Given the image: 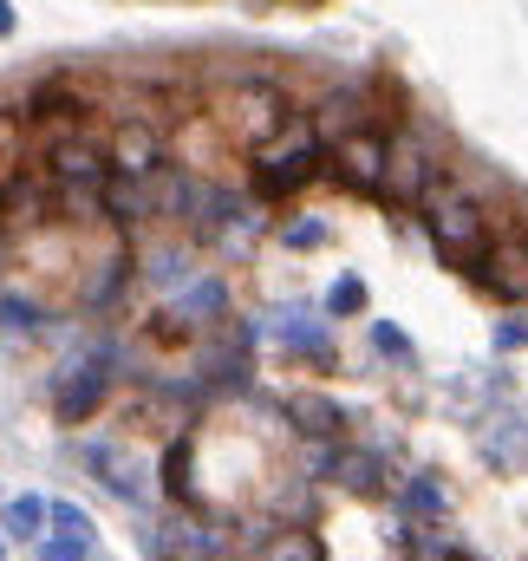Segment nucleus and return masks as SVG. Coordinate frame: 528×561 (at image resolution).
Here are the masks:
<instances>
[{"instance_id": "10", "label": "nucleus", "mask_w": 528, "mask_h": 561, "mask_svg": "<svg viewBox=\"0 0 528 561\" xmlns=\"http://www.w3.org/2000/svg\"><path fill=\"white\" fill-rule=\"evenodd\" d=\"M79 463L99 470V483H105L118 503H144V477H137V463L118 444H79Z\"/></svg>"}, {"instance_id": "2", "label": "nucleus", "mask_w": 528, "mask_h": 561, "mask_svg": "<svg viewBox=\"0 0 528 561\" xmlns=\"http://www.w3.org/2000/svg\"><path fill=\"white\" fill-rule=\"evenodd\" d=\"M287 118H294V105H287V92H280L274 79H242V85L209 112V125L222 131V144H236V150H262Z\"/></svg>"}, {"instance_id": "7", "label": "nucleus", "mask_w": 528, "mask_h": 561, "mask_svg": "<svg viewBox=\"0 0 528 561\" xmlns=\"http://www.w3.org/2000/svg\"><path fill=\"white\" fill-rule=\"evenodd\" d=\"M150 216H163V209H157V176L112 170V176H105V222H112V229H137V222H150Z\"/></svg>"}, {"instance_id": "13", "label": "nucleus", "mask_w": 528, "mask_h": 561, "mask_svg": "<svg viewBox=\"0 0 528 561\" xmlns=\"http://www.w3.org/2000/svg\"><path fill=\"white\" fill-rule=\"evenodd\" d=\"M313 176H320V163H249V183H255V196H267V203L307 190Z\"/></svg>"}, {"instance_id": "14", "label": "nucleus", "mask_w": 528, "mask_h": 561, "mask_svg": "<svg viewBox=\"0 0 528 561\" xmlns=\"http://www.w3.org/2000/svg\"><path fill=\"white\" fill-rule=\"evenodd\" d=\"M46 523H53V503H39V496H7V503H0V529L20 536V542L39 536Z\"/></svg>"}, {"instance_id": "3", "label": "nucleus", "mask_w": 528, "mask_h": 561, "mask_svg": "<svg viewBox=\"0 0 528 561\" xmlns=\"http://www.w3.org/2000/svg\"><path fill=\"white\" fill-rule=\"evenodd\" d=\"M437 150L417 138V131H398L392 138V157H386V190H379V203H392V209H424L431 203V190H437Z\"/></svg>"}, {"instance_id": "21", "label": "nucleus", "mask_w": 528, "mask_h": 561, "mask_svg": "<svg viewBox=\"0 0 528 561\" xmlns=\"http://www.w3.org/2000/svg\"><path fill=\"white\" fill-rule=\"evenodd\" d=\"M53 529H59V536H79V542H92V516H85L79 503H53Z\"/></svg>"}, {"instance_id": "18", "label": "nucleus", "mask_w": 528, "mask_h": 561, "mask_svg": "<svg viewBox=\"0 0 528 561\" xmlns=\"http://www.w3.org/2000/svg\"><path fill=\"white\" fill-rule=\"evenodd\" d=\"M326 313H333V320L366 313V280H359V275H340L333 287H326Z\"/></svg>"}, {"instance_id": "8", "label": "nucleus", "mask_w": 528, "mask_h": 561, "mask_svg": "<svg viewBox=\"0 0 528 561\" xmlns=\"http://www.w3.org/2000/svg\"><path fill=\"white\" fill-rule=\"evenodd\" d=\"M170 157H163V131L150 118H125L112 131V170H131V176H157Z\"/></svg>"}, {"instance_id": "27", "label": "nucleus", "mask_w": 528, "mask_h": 561, "mask_svg": "<svg viewBox=\"0 0 528 561\" xmlns=\"http://www.w3.org/2000/svg\"><path fill=\"white\" fill-rule=\"evenodd\" d=\"M0 556H7V542H0Z\"/></svg>"}, {"instance_id": "11", "label": "nucleus", "mask_w": 528, "mask_h": 561, "mask_svg": "<svg viewBox=\"0 0 528 561\" xmlns=\"http://www.w3.org/2000/svg\"><path fill=\"white\" fill-rule=\"evenodd\" d=\"M333 483L353 490V496H386V457H379V450L340 444V450H333Z\"/></svg>"}, {"instance_id": "15", "label": "nucleus", "mask_w": 528, "mask_h": 561, "mask_svg": "<svg viewBox=\"0 0 528 561\" xmlns=\"http://www.w3.org/2000/svg\"><path fill=\"white\" fill-rule=\"evenodd\" d=\"M39 320H46V307H39L33 294L0 287V333H39Z\"/></svg>"}, {"instance_id": "19", "label": "nucleus", "mask_w": 528, "mask_h": 561, "mask_svg": "<svg viewBox=\"0 0 528 561\" xmlns=\"http://www.w3.org/2000/svg\"><path fill=\"white\" fill-rule=\"evenodd\" d=\"M372 346L386 359H398V366H417V346L404 340V327H392V320H372Z\"/></svg>"}, {"instance_id": "16", "label": "nucleus", "mask_w": 528, "mask_h": 561, "mask_svg": "<svg viewBox=\"0 0 528 561\" xmlns=\"http://www.w3.org/2000/svg\"><path fill=\"white\" fill-rule=\"evenodd\" d=\"M262 561H326V556H320L313 529H300V523H294V529H274V536H267Z\"/></svg>"}, {"instance_id": "17", "label": "nucleus", "mask_w": 528, "mask_h": 561, "mask_svg": "<svg viewBox=\"0 0 528 561\" xmlns=\"http://www.w3.org/2000/svg\"><path fill=\"white\" fill-rule=\"evenodd\" d=\"M190 457H196L190 437H170V444H163V490H170L176 503L190 496Z\"/></svg>"}, {"instance_id": "4", "label": "nucleus", "mask_w": 528, "mask_h": 561, "mask_svg": "<svg viewBox=\"0 0 528 561\" xmlns=\"http://www.w3.org/2000/svg\"><path fill=\"white\" fill-rule=\"evenodd\" d=\"M326 157H333V170H326V176H333L340 190L379 196V190H386V157H392V138H386L379 125H366V131H346Z\"/></svg>"}, {"instance_id": "5", "label": "nucleus", "mask_w": 528, "mask_h": 561, "mask_svg": "<svg viewBox=\"0 0 528 561\" xmlns=\"http://www.w3.org/2000/svg\"><path fill=\"white\" fill-rule=\"evenodd\" d=\"M112 366H118V353H112V346H99L92 359H79V366L59 379V392H53L59 424H85L99 405H105V392H112Z\"/></svg>"}, {"instance_id": "23", "label": "nucleus", "mask_w": 528, "mask_h": 561, "mask_svg": "<svg viewBox=\"0 0 528 561\" xmlns=\"http://www.w3.org/2000/svg\"><path fill=\"white\" fill-rule=\"evenodd\" d=\"M496 346H503V353L528 346V320H503V327H496Z\"/></svg>"}, {"instance_id": "6", "label": "nucleus", "mask_w": 528, "mask_h": 561, "mask_svg": "<svg viewBox=\"0 0 528 561\" xmlns=\"http://www.w3.org/2000/svg\"><path fill=\"white\" fill-rule=\"evenodd\" d=\"M477 280H483L496 300L523 307L528 300V236H503V242H490V255L477 262Z\"/></svg>"}, {"instance_id": "12", "label": "nucleus", "mask_w": 528, "mask_h": 561, "mask_svg": "<svg viewBox=\"0 0 528 561\" xmlns=\"http://www.w3.org/2000/svg\"><path fill=\"white\" fill-rule=\"evenodd\" d=\"M287 419H300V431H307L313 444H326V437L346 431V412H340L333 399H320V392H294V399H287Z\"/></svg>"}, {"instance_id": "24", "label": "nucleus", "mask_w": 528, "mask_h": 561, "mask_svg": "<svg viewBox=\"0 0 528 561\" xmlns=\"http://www.w3.org/2000/svg\"><path fill=\"white\" fill-rule=\"evenodd\" d=\"M46 561H85V542L79 536H59V542H46Z\"/></svg>"}, {"instance_id": "25", "label": "nucleus", "mask_w": 528, "mask_h": 561, "mask_svg": "<svg viewBox=\"0 0 528 561\" xmlns=\"http://www.w3.org/2000/svg\"><path fill=\"white\" fill-rule=\"evenodd\" d=\"M7 33H13V7L0 0V39H7Z\"/></svg>"}, {"instance_id": "9", "label": "nucleus", "mask_w": 528, "mask_h": 561, "mask_svg": "<svg viewBox=\"0 0 528 561\" xmlns=\"http://www.w3.org/2000/svg\"><path fill=\"white\" fill-rule=\"evenodd\" d=\"M274 346H280V353H294V359L333 366V333H326V320H313V313H300V307L274 320Z\"/></svg>"}, {"instance_id": "22", "label": "nucleus", "mask_w": 528, "mask_h": 561, "mask_svg": "<svg viewBox=\"0 0 528 561\" xmlns=\"http://www.w3.org/2000/svg\"><path fill=\"white\" fill-rule=\"evenodd\" d=\"M280 236H287V249H320L326 242V222H287Z\"/></svg>"}, {"instance_id": "1", "label": "nucleus", "mask_w": 528, "mask_h": 561, "mask_svg": "<svg viewBox=\"0 0 528 561\" xmlns=\"http://www.w3.org/2000/svg\"><path fill=\"white\" fill-rule=\"evenodd\" d=\"M424 229H431V249H437L450 268H477V262L490 255V216H483V203L463 196V190H431Z\"/></svg>"}, {"instance_id": "26", "label": "nucleus", "mask_w": 528, "mask_h": 561, "mask_svg": "<svg viewBox=\"0 0 528 561\" xmlns=\"http://www.w3.org/2000/svg\"><path fill=\"white\" fill-rule=\"evenodd\" d=\"M444 561H470V556H457V549H444Z\"/></svg>"}, {"instance_id": "20", "label": "nucleus", "mask_w": 528, "mask_h": 561, "mask_svg": "<svg viewBox=\"0 0 528 561\" xmlns=\"http://www.w3.org/2000/svg\"><path fill=\"white\" fill-rule=\"evenodd\" d=\"M404 503H411L417 516H444V490H437L431 477H411V483H404Z\"/></svg>"}]
</instances>
